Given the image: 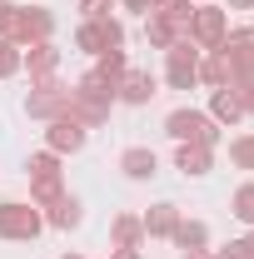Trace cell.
I'll return each mask as SVG.
<instances>
[{"label":"cell","instance_id":"obj_1","mask_svg":"<svg viewBox=\"0 0 254 259\" xmlns=\"http://www.w3.org/2000/svg\"><path fill=\"white\" fill-rule=\"evenodd\" d=\"M164 135L175 140V145H220V130H215V120L204 115V110H170L164 115Z\"/></svg>","mask_w":254,"mask_h":259},{"label":"cell","instance_id":"obj_2","mask_svg":"<svg viewBox=\"0 0 254 259\" xmlns=\"http://www.w3.org/2000/svg\"><path fill=\"white\" fill-rule=\"evenodd\" d=\"M65 110H70V85H60L55 75L30 80V95H25V115L30 120H60Z\"/></svg>","mask_w":254,"mask_h":259},{"label":"cell","instance_id":"obj_3","mask_svg":"<svg viewBox=\"0 0 254 259\" xmlns=\"http://www.w3.org/2000/svg\"><path fill=\"white\" fill-rule=\"evenodd\" d=\"M164 85L170 90H194L199 85V50L190 40H175L164 50Z\"/></svg>","mask_w":254,"mask_h":259},{"label":"cell","instance_id":"obj_4","mask_svg":"<svg viewBox=\"0 0 254 259\" xmlns=\"http://www.w3.org/2000/svg\"><path fill=\"white\" fill-rule=\"evenodd\" d=\"M224 35H229V15L220 5H194V15H190V45L194 50H220Z\"/></svg>","mask_w":254,"mask_h":259},{"label":"cell","instance_id":"obj_5","mask_svg":"<svg viewBox=\"0 0 254 259\" xmlns=\"http://www.w3.org/2000/svg\"><path fill=\"white\" fill-rule=\"evenodd\" d=\"M40 229H45V214L35 204H20V199L0 204V239H35Z\"/></svg>","mask_w":254,"mask_h":259},{"label":"cell","instance_id":"obj_6","mask_svg":"<svg viewBox=\"0 0 254 259\" xmlns=\"http://www.w3.org/2000/svg\"><path fill=\"white\" fill-rule=\"evenodd\" d=\"M50 35H55V15H50L45 5H20V15H15V35H10V40L25 50V45H45Z\"/></svg>","mask_w":254,"mask_h":259},{"label":"cell","instance_id":"obj_7","mask_svg":"<svg viewBox=\"0 0 254 259\" xmlns=\"http://www.w3.org/2000/svg\"><path fill=\"white\" fill-rule=\"evenodd\" d=\"M220 50H224V60H229V70H234V85H254V35L249 30H229Z\"/></svg>","mask_w":254,"mask_h":259},{"label":"cell","instance_id":"obj_8","mask_svg":"<svg viewBox=\"0 0 254 259\" xmlns=\"http://www.w3.org/2000/svg\"><path fill=\"white\" fill-rule=\"evenodd\" d=\"M45 150H55V155H75V150H85V125H75L70 115L50 120V130H45Z\"/></svg>","mask_w":254,"mask_h":259},{"label":"cell","instance_id":"obj_9","mask_svg":"<svg viewBox=\"0 0 254 259\" xmlns=\"http://www.w3.org/2000/svg\"><path fill=\"white\" fill-rule=\"evenodd\" d=\"M115 95L125 100V105H150L159 90H155V75H150V70H125L120 85H115Z\"/></svg>","mask_w":254,"mask_h":259},{"label":"cell","instance_id":"obj_10","mask_svg":"<svg viewBox=\"0 0 254 259\" xmlns=\"http://www.w3.org/2000/svg\"><path fill=\"white\" fill-rule=\"evenodd\" d=\"M20 70H30V80L55 75V70H60V50H55V40H45V45H25V50H20Z\"/></svg>","mask_w":254,"mask_h":259},{"label":"cell","instance_id":"obj_11","mask_svg":"<svg viewBox=\"0 0 254 259\" xmlns=\"http://www.w3.org/2000/svg\"><path fill=\"white\" fill-rule=\"evenodd\" d=\"M175 169H180V175H185V180H199V175H209V169H215V150H209V145H180V150H175Z\"/></svg>","mask_w":254,"mask_h":259},{"label":"cell","instance_id":"obj_12","mask_svg":"<svg viewBox=\"0 0 254 259\" xmlns=\"http://www.w3.org/2000/svg\"><path fill=\"white\" fill-rule=\"evenodd\" d=\"M199 85H209V90H229V85H234V70L224 60V50H204V60H199Z\"/></svg>","mask_w":254,"mask_h":259},{"label":"cell","instance_id":"obj_13","mask_svg":"<svg viewBox=\"0 0 254 259\" xmlns=\"http://www.w3.org/2000/svg\"><path fill=\"white\" fill-rule=\"evenodd\" d=\"M120 169H125V180H155V175H159V160H155V150L130 145L125 155H120Z\"/></svg>","mask_w":254,"mask_h":259},{"label":"cell","instance_id":"obj_14","mask_svg":"<svg viewBox=\"0 0 254 259\" xmlns=\"http://www.w3.org/2000/svg\"><path fill=\"white\" fill-rule=\"evenodd\" d=\"M140 225H145L150 239H170L175 225H180V209H175L170 199H164V204H150V214H140Z\"/></svg>","mask_w":254,"mask_h":259},{"label":"cell","instance_id":"obj_15","mask_svg":"<svg viewBox=\"0 0 254 259\" xmlns=\"http://www.w3.org/2000/svg\"><path fill=\"white\" fill-rule=\"evenodd\" d=\"M75 50H85V55H105V50H115L110 35H105V15L80 20V30H75Z\"/></svg>","mask_w":254,"mask_h":259},{"label":"cell","instance_id":"obj_16","mask_svg":"<svg viewBox=\"0 0 254 259\" xmlns=\"http://www.w3.org/2000/svg\"><path fill=\"white\" fill-rule=\"evenodd\" d=\"M140 239H145L140 214H115V220H110V244H115V249H140Z\"/></svg>","mask_w":254,"mask_h":259},{"label":"cell","instance_id":"obj_17","mask_svg":"<svg viewBox=\"0 0 254 259\" xmlns=\"http://www.w3.org/2000/svg\"><path fill=\"white\" fill-rule=\"evenodd\" d=\"M75 95L80 100H95V105H115V85H110V80H105V75H95V70H85V75H80V80H75Z\"/></svg>","mask_w":254,"mask_h":259},{"label":"cell","instance_id":"obj_18","mask_svg":"<svg viewBox=\"0 0 254 259\" xmlns=\"http://www.w3.org/2000/svg\"><path fill=\"white\" fill-rule=\"evenodd\" d=\"M209 120H215V125H239V120H244L239 95H234V90H215V100H209Z\"/></svg>","mask_w":254,"mask_h":259},{"label":"cell","instance_id":"obj_19","mask_svg":"<svg viewBox=\"0 0 254 259\" xmlns=\"http://www.w3.org/2000/svg\"><path fill=\"white\" fill-rule=\"evenodd\" d=\"M80 220H85V209H80L75 194H60V199L50 204V214H45V225H55V229H75Z\"/></svg>","mask_w":254,"mask_h":259},{"label":"cell","instance_id":"obj_20","mask_svg":"<svg viewBox=\"0 0 254 259\" xmlns=\"http://www.w3.org/2000/svg\"><path fill=\"white\" fill-rule=\"evenodd\" d=\"M175 40H190V35L180 30V25H170L164 15H150V25H145V45H155V50H170Z\"/></svg>","mask_w":254,"mask_h":259},{"label":"cell","instance_id":"obj_21","mask_svg":"<svg viewBox=\"0 0 254 259\" xmlns=\"http://www.w3.org/2000/svg\"><path fill=\"white\" fill-rule=\"evenodd\" d=\"M170 239H175L180 249H204V244H209V225H204V220H180Z\"/></svg>","mask_w":254,"mask_h":259},{"label":"cell","instance_id":"obj_22","mask_svg":"<svg viewBox=\"0 0 254 259\" xmlns=\"http://www.w3.org/2000/svg\"><path fill=\"white\" fill-rule=\"evenodd\" d=\"M60 194H65V180H60V175H40V180H30V204H35V209H50Z\"/></svg>","mask_w":254,"mask_h":259},{"label":"cell","instance_id":"obj_23","mask_svg":"<svg viewBox=\"0 0 254 259\" xmlns=\"http://www.w3.org/2000/svg\"><path fill=\"white\" fill-rule=\"evenodd\" d=\"M130 70V60H125V50H105V55H95V75H105L110 85H120V75Z\"/></svg>","mask_w":254,"mask_h":259},{"label":"cell","instance_id":"obj_24","mask_svg":"<svg viewBox=\"0 0 254 259\" xmlns=\"http://www.w3.org/2000/svg\"><path fill=\"white\" fill-rule=\"evenodd\" d=\"M229 214L239 220V225H254V185H239L234 199H229Z\"/></svg>","mask_w":254,"mask_h":259},{"label":"cell","instance_id":"obj_25","mask_svg":"<svg viewBox=\"0 0 254 259\" xmlns=\"http://www.w3.org/2000/svg\"><path fill=\"white\" fill-rule=\"evenodd\" d=\"M30 180H40V175H60V155L55 150H40V155H30Z\"/></svg>","mask_w":254,"mask_h":259},{"label":"cell","instance_id":"obj_26","mask_svg":"<svg viewBox=\"0 0 254 259\" xmlns=\"http://www.w3.org/2000/svg\"><path fill=\"white\" fill-rule=\"evenodd\" d=\"M229 160L239 164V169H254V135H239V140H229Z\"/></svg>","mask_w":254,"mask_h":259},{"label":"cell","instance_id":"obj_27","mask_svg":"<svg viewBox=\"0 0 254 259\" xmlns=\"http://www.w3.org/2000/svg\"><path fill=\"white\" fill-rule=\"evenodd\" d=\"M20 70V45L15 40H0V80H10Z\"/></svg>","mask_w":254,"mask_h":259},{"label":"cell","instance_id":"obj_28","mask_svg":"<svg viewBox=\"0 0 254 259\" xmlns=\"http://www.w3.org/2000/svg\"><path fill=\"white\" fill-rule=\"evenodd\" d=\"M15 15H20V5L0 0V40H10V35H15Z\"/></svg>","mask_w":254,"mask_h":259},{"label":"cell","instance_id":"obj_29","mask_svg":"<svg viewBox=\"0 0 254 259\" xmlns=\"http://www.w3.org/2000/svg\"><path fill=\"white\" fill-rule=\"evenodd\" d=\"M215 259H254V249L244 244V239H229L224 249H215Z\"/></svg>","mask_w":254,"mask_h":259},{"label":"cell","instance_id":"obj_30","mask_svg":"<svg viewBox=\"0 0 254 259\" xmlns=\"http://www.w3.org/2000/svg\"><path fill=\"white\" fill-rule=\"evenodd\" d=\"M105 10H110V0H80V15H85V20H95Z\"/></svg>","mask_w":254,"mask_h":259},{"label":"cell","instance_id":"obj_31","mask_svg":"<svg viewBox=\"0 0 254 259\" xmlns=\"http://www.w3.org/2000/svg\"><path fill=\"white\" fill-rule=\"evenodd\" d=\"M120 10H135V15H150V10H155V0H120Z\"/></svg>","mask_w":254,"mask_h":259},{"label":"cell","instance_id":"obj_32","mask_svg":"<svg viewBox=\"0 0 254 259\" xmlns=\"http://www.w3.org/2000/svg\"><path fill=\"white\" fill-rule=\"evenodd\" d=\"M224 10H254V0H224Z\"/></svg>","mask_w":254,"mask_h":259},{"label":"cell","instance_id":"obj_33","mask_svg":"<svg viewBox=\"0 0 254 259\" xmlns=\"http://www.w3.org/2000/svg\"><path fill=\"white\" fill-rule=\"evenodd\" d=\"M180 259H215V254H209V249H185Z\"/></svg>","mask_w":254,"mask_h":259},{"label":"cell","instance_id":"obj_34","mask_svg":"<svg viewBox=\"0 0 254 259\" xmlns=\"http://www.w3.org/2000/svg\"><path fill=\"white\" fill-rule=\"evenodd\" d=\"M110 259H140V249H115Z\"/></svg>","mask_w":254,"mask_h":259},{"label":"cell","instance_id":"obj_35","mask_svg":"<svg viewBox=\"0 0 254 259\" xmlns=\"http://www.w3.org/2000/svg\"><path fill=\"white\" fill-rule=\"evenodd\" d=\"M244 244H249V249H254V234H249V239H244Z\"/></svg>","mask_w":254,"mask_h":259},{"label":"cell","instance_id":"obj_36","mask_svg":"<svg viewBox=\"0 0 254 259\" xmlns=\"http://www.w3.org/2000/svg\"><path fill=\"white\" fill-rule=\"evenodd\" d=\"M60 259H80V254H60Z\"/></svg>","mask_w":254,"mask_h":259},{"label":"cell","instance_id":"obj_37","mask_svg":"<svg viewBox=\"0 0 254 259\" xmlns=\"http://www.w3.org/2000/svg\"><path fill=\"white\" fill-rule=\"evenodd\" d=\"M194 5H204V0H194Z\"/></svg>","mask_w":254,"mask_h":259},{"label":"cell","instance_id":"obj_38","mask_svg":"<svg viewBox=\"0 0 254 259\" xmlns=\"http://www.w3.org/2000/svg\"><path fill=\"white\" fill-rule=\"evenodd\" d=\"M249 35H254V25H249Z\"/></svg>","mask_w":254,"mask_h":259}]
</instances>
